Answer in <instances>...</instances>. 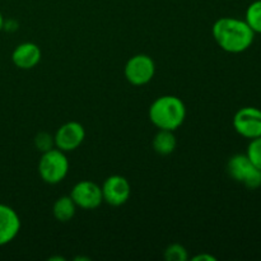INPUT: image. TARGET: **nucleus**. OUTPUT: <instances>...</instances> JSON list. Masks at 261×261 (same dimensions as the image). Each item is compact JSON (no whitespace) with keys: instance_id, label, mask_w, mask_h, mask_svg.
<instances>
[{"instance_id":"obj_1","label":"nucleus","mask_w":261,"mask_h":261,"mask_svg":"<svg viewBox=\"0 0 261 261\" xmlns=\"http://www.w3.org/2000/svg\"><path fill=\"white\" fill-rule=\"evenodd\" d=\"M219 47L229 54H241L254 43L255 33L245 20L233 17L219 18L212 27Z\"/></svg>"},{"instance_id":"obj_2","label":"nucleus","mask_w":261,"mask_h":261,"mask_svg":"<svg viewBox=\"0 0 261 261\" xmlns=\"http://www.w3.org/2000/svg\"><path fill=\"white\" fill-rule=\"evenodd\" d=\"M149 119L158 129L175 132L186 119L185 103L171 94L158 97L149 107Z\"/></svg>"},{"instance_id":"obj_3","label":"nucleus","mask_w":261,"mask_h":261,"mask_svg":"<svg viewBox=\"0 0 261 261\" xmlns=\"http://www.w3.org/2000/svg\"><path fill=\"white\" fill-rule=\"evenodd\" d=\"M69 172V161L65 152L53 148L42 153L38 161V173L43 182L56 185L66 177Z\"/></svg>"},{"instance_id":"obj_4","label":"nucleus","mask_w":261,"mask_h":261,"mask_svg":"<svg viewBox=\"0 0 261 261\" xmlns=\"http://www.w3.org/2000/svg\"><path fill=\"white\" fill-rule=\"evenodd\" d=\"M227 172L234 181L251 190L261 186V171L252 165L246 154L232 155L227 163Z\"/></svg>"},{"instance_id":"obj_5","label":"nucleus","mask_w":261,"mask_h":261,"mask_svg":"<svg viewBox=\"0 0 261 261\" xmlns=\"http://www.w3.org/2000/svg\"><path fill=\"white\" fill-rule=\"evenodd\" d=\"M155 73V64L150 56L138 54L130 58L125 65V78L133 86L149 83Z\"/></svg>"},{"instance_id":"obj_6","label":"nucleus","mask_w":261,"mask_h":261,"mask_svg":"<svg viewBox=\"0 0 261 261\" xmlns=\"http://www.w3.org/2000/svg\"><path fill=\"white\" fill-rule=\"evenodd\" d=\"M233 127L246 139L261 137V110L252 106L240 109L233 116Z\"/></svg>"},{"instance_id":"obj_7","label":"nucleus","mask_w":261,"mask_h":261,"mask_svg":"<svg viewBox=\"0 0 261 261\" xmlns=\"http://www.w3.org/2000/svg\"><path fill=\"white\" fill-rule=\"evenodd\" d=\"M102 198L105 203L112 206H121L127 203L132 194L130 184L124 176L112 175L105 180L101 186Z\"/></svg>"},{"instance_id":"obj_8","label":"nucleus","mask_w":261,"mask_h":261,"mask_svg":"<svg viewBox=\"0 0 261 261\" xmlns=\"http://www.w3.org/2000/svg\"><path fill=\"white\" fill-rule=\"evenodd\" d=\"M70 198L73 199L76 206L86 209V211L98 208L103 203L101 188L96 182L89 180L75 184L74 188L71 189Z\"/></svg>"},{"instance_id":"obj_9","label":"nucleus","mask_w":261,"mask_h":261,"mask_svg":"<svg viewBox=\"0 0 261 261\" xmlns=\"http://www.w3.org/2000/svg\"><path fill=\"white\" fill-rule=\"evenodd\" d=\"M86 138L83 125L76 121H69L61 125L54 135L55 147L63 152H73L82 145Z\"/></svg>"},{"instance_id":"obj_10","label":"nucleus","mask_w":261,"mask_h":261,"mask_svg":"<svg viewBox=\"0 0 261 261\" xmlns=\"http://www.w3.org/2000/svg\"><path fill=\"white\" fill-rule=\"evenodd\" d=\"M20 231V219L9 205L0 204V246L8 245Z\"/></svg>"},{"instance_id":"obj_11","label":"nucleus","mask_w":261,"mask_h":261,"mask_svg":"<svg viewBox=\"0 0 261 261\" xmlns=\"http://www.w3.org/2000/svg\"><path fill=\"white\" fill-rule=\"evenodd\" d=\"M41 58H42L41 48L33 42L20 43L12 54L13 64L22 70H30L35 68L41 61Z\"/></svg>"},{"instance_id":"obj_12","label":"nucleus","mask_w":261,"mask_h":261,"mask_svg":"<svg viewBox=\"0 0 261 261\" xmlns=\"http://www.w3.org/2000/svg\"><path fill=\"white\" fill-rule=\"evenodd\" d=\"M177 147V140L171 130H161L153 138V149L161 155H168Z\"/></svg>"},{"instance_id":"obj_13","label":"nucleus","mask_w":261,"mask_h":261,"mask_svg":"<svg viewBox=\"0 0 261 261\" xmlns=\"http://www.w3.org/2000/svg\"><path fill=\"white\" fill-rule=\"evenodd\" d=\"M75 211L76 205L70 196H61L54 203L53 206L54 217L56 221L61 222V223L71 221L73 217L75 216Z\"/></svg>"},{"instance_id":"obj_14","label":"nucleus","mask_w":261,"mask_h":261,"mask_svg":"<svg viewBox=\"0 0 261 261\" xmlns=\"http://www.w3.org/2000/svg\"><path fill=\"white\" fill-rule=\"evenodd\" d=\"M245 22L254 31V33L261 35V0H255L247 7L245 14Z\"/></svg>"},{"instance_id":"obj_15","label":"nucleus","mask_w":261,"mask_h":261,"mask_svg":"<svg viewBox=\"0 0 261 261\" xmlns=\"http://www.w3.org/2000/svg\"><path fill=\"white\" fill-rule=\"evenodd\" d=\"M246 155L251 161L252 165L261 171V137L250 140L247 145Z\"/></svg>"},{"instance_id":"obj_16","label":"nucleus","mask_w":261,"mask_h":261,"mask_svg":"<svg viewBox=\"0 0 261 261\" xmlns=\"http://www.w3.org/2000/svg\"><path fill=\"white\" fill-rule=\"evenodd\" d=\"M165 259L167 261H186L189 259L188 250L180 244H172L165 250Z\"/></svg>"},{"instance_id":"obj_17","label":"nucleus","mask_w":261,"mask_h":261,"mask_svg":"<svg viewBox=\"0 0 261 261\" xmlns=\"http://www.w3.org/2000/svg\"><path fill=\"white\" fill-rule=\"evenodd\" d=\"M35 147L37 148V150H40L41 153H45L47 150L55 148V139H54V135L48 134V133H38L35 138Z\"/></svg>"},{"instance_id":"obj_18","label":"nucleus","mask_w":261,"mask_h":261,"mask_svg":"<svg viewBox=\"0 0 261 261\" xmlns=\"http://www.w3.org/2000/svg\"><path fill=\"white\" fill-rule=\"evenodd\" d=\"M194 261H216L217 259L211 254H199L193 257Z\"/></svg>"},{"instance_id":"obj_19","label":"nucleus","mask_w":261,"mask_h":261,"mask_svg":"<svg viewBox=\"0 0 261 261\" xmlns=\"http://www.w3.org/2000/svg\"><path fill=\"white\" fill-rule=\"evenodd\" d=\"M2 30H4V18H3V14L0 13V32Z\"/></svg>"}]
</instances>
